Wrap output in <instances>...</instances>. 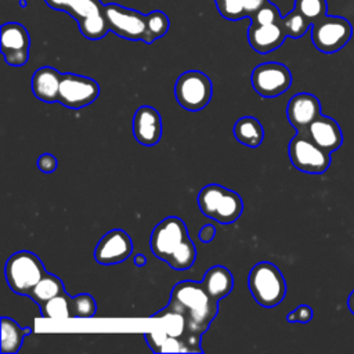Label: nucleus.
<instances>
[{
    "label": "nucleus",
    "instance_id": "1",
    "mask_svg": "<svg viewBox=\"0 0 354 354\" xmlns=\"http://www.w3.org/2000/svg\"><path fill=\"white\" fill-rule=\"evenodd\" d=\"M169 304L185 317L189 333L196 337L206 332L218 310V300L206 293L202 282L194 281H183L174 285Z\"/></svg>",
    "mask_w": 354,
    "mask_h": 354
},
{
    "label": "nucleus",
    "instance_id": "2",
    "mask_svg": "<svg viewBox=\"0 0 354 354\" xmlns=\"http://www.w3.org/2000/svg\"><path fill=\"white\" fill-rule=\"evenodd\" d=\"M201 212L220 224H231L238 220L243 210L241 196L218 184L203 187L198 195Z\"/></svg>",
    "mask_w": 354,
    "mask_h": 354
},
{
    "label": "nucleus",
    "instance_id": "3",
    "mask_svg": "<svg viewBox=\"0 0 354 354\" xmlns=\"http://www.w3.org/2000/svg\"><path fill=\"white\" fill-rule=\"evenodd\" d=\"M249 289L253 299L263 307L278 306L286 293V283L277 266L268 261L257 263L249 272Z\"/></svg>",
    "mask_w": 354,
    "mask_h": 354
},
{
    "label": "nucleus",
    "instance_id": "4",
    "mask_svg": "<svg viewBox=\"0 0 354 354\" xmlns=\"http://www.w3.org/2000/svg\"><path fill=\"white\" fill-rule=\"evenodd\" d=\"M4 274L12 292L28 296L33 286L46 274V270L35 253L21 250L8 257L4 266Z\"/></svg>",
    "mask_w": 354,
    "mask_h": 354
},
{
    "label": "nucleus",
    "instance_id": "5",
    "mask_svg": "<svg viewBox=\"0 0 354 354\" xmlns=\"http://www.w3.org/2000/svg\"><path fill=\"white\" fill-rule=\"evenodd\" d=\"M213 94L210 79L199 71H188L178 76L174 84V97L187 111L198 112L203 109Z\"/></svg>",
    "mask_w": 354,
    "mask_h": 354
},
{
    "label": "nucleus",
    "instance_id": "6",
    "mask_svg": "<svg viewBox=\"0 0 354 354\" xmlns=\"http://www.w3.org/2000/svg\"><path fill=\"white\" fill-rule=\"evenodd\" d=\"M353 36L351 24L336 15H325L311 25V40L317 50L332 54L342 50Z\"/></svg>",
    "mask_w": 354,
    "mask_h": 354
},
{
    "label": "nucleus",
    "instance_id": "7",
    "mask_svg": "<svg viewBox=\"0 0 354 354\" xmlns=\"http://www.w3.org/2000/svg\"><path fill=\"white\" fill-rule=\"evenodd\" d=\"M289 158L297 170L310 174H321L330 166V152L318 147L303 131H297L290 140Z\"/></svg>",
    "mask_w": 354,
    "mask_h": 354
},
{
    "label": "nucleus",
    "instance_id": "8",
    "mask_svg": "<svg viewBox=\"0 0 354 354\" xmlns=\"http://www.w3.org/2000/svg\"><path fill=\"white\" fill-rule=\"evenodd\" d=\"M104 10L111 32L127 40H145L147 15L116 3L105 4Z\"/></svg>",
    "mask_w": 354,
    "mask_h": 354
},
{
    "label": "nucleus",
    "instance_id": "9",
    "mask_svg": "<svg viewBox=\"0 0 354 354\" xmlns=\"http://www.w3.org/2000/svg\"><path fill=\"white\" fill-rule=\"evenodd\" d=\"M250 83L259 95L272 98L281 95L290 87L292 73L283 64L266 62L252 71Z\"/></svg>",
    "mask_w": 354,
    "mask_h": 354
},
{
    "label": "nucleus",
    "instance_id": "10",
    "mask_svg": "<svg viewBox=\"0 0 354 354\" xmlns=\"http://www.w3.org/2000/svg\"><path fill=\"white\" fill-rule=\"evenodd\" d=\"M188 239L189 236L184 221L180 217L170 216L153 228L151 235V250L156 257L167 261Z\"/></svg>",
    "mask_w": 354,
    "mask_h": 354
},
{
    "label": "nucleus",
    "instance_id": "11",
    "mask_svg": "<svg viewBox=\"0 0 354 354\" xmlns=\"http://www.w3.org/2000/svg\"><path fill=\"white\" fill-rule=\"evenodd\" d=\"M98 94L100 86L95 80L82 75L65 73L61 77L58 102L68 108L77 109L94 102Z\"/></svg>",
    "mask_w": 354,
    "mask_h": 354
},
{
    "label": "nucleus",
    "instance_id": "12",
    "mask_svg": "<svg viewBox=\"0 0 354 354\" xmlns=\"http://www.w3.org/2000/svg\"><path fill=\"white\" fill-rule=\"evenodd\" d=\"M1 53L11 66H22L29 57V33L26 28L18 22H8L1 26Z\"/></svg>",
    "mask_w": 354,
    "mask_h": 354
},
{
    "label": "nucleus",
    "instance_id": "13",
    "mask_svg": "<svg viewBox=\"0 0 354 354\" xmlns=\"http://www.w3.org/2000/svg\"><path fill=\"white\" fill-rule=\"evenodd\" d=\"M131 252L133 243L130 236L123 230H112L100 239L94 250V257L97 263L111 266L124 261Z\"/></svg>",
    "mask_w": 354,
    "mask_h": 354
},
{
    "label": "nucleus",
    "instance_id": "14",
    "mask_svg": "<svg viewBox=\"0 0 354 354\" xmlns=\"http://www.w3.org/2000/svg\"><path fill=\"white\" fill-rule=\"evenodd\" d=\"M321 115L319 100L310 93L295 94L286 106V116L296 131H304Z\"/></svg>",
    "mask_w": 354,
    "mask_h": 354
},
{
    "label": "nucleus",
    "instance_id": "15",
    "mask_svg": "<svg viewBox=\"0 0 354 354\" xmlns=\"http://www.w3.org/2000/svg\"><path fill=\"white\" fill-rule=\"evenodd\" d=\"M133 134L141 145H156L162 136V120L159 112L148 105L140 106L133 118Z\"/></svg>",
    "mask_w": 354,
    "mask_h": 354
},
{
    "label": "nucleus",
    "instance_id": "16",
    "mask_svg": "<svg viewBox=\"0 0 354 354\" xmlns=\"http://www.w3.org/2000/svg\"><path fill=\"white\" fill-rule=\"evenodd\" d=\"M303 133H306L318 147L326 152H333L343 144V133L337 122L322 113L315 118Z\"/></svg>",
    "mask_w": 354,
    "mask_h": 354
},
{
    "label": "nucleus",
    "instance_id": "17",
    "mask_svg": "<svg viewBox=\"0 0 354 354\" xmlns=\"http://www.w3.org/2000/svg\"><path fill=\"white\" fill-rule=\"evenodd\" d=\"M285 37L286 33L281 21L268 25L250 24L248 30V40L250 47L260 54H267L277 50L285 41Z\"/></svg>",
    "mask_w": 354,
    "mask_h": 354
},
{
    "label": "nucleus",
    "instance_id": "18",
    "mask_svg": "<svg viewBox=\"0 0 354 354\" xmlns=\"http://www.w3.org/2000/svg\"><path fill=\"white\" fill-rule=\"evenodd\" d=\"M61 77L62 75L51 66L39 68L33 73L30 80V87L33 94L43 102L58 101Z\"/></svg>",
    "mask_w": 354,
    "mask_h": 354
},
{
    "label": "nucleus",
    "instance_id": "19",
    "mask_svg": "<svg viewBox=\"0 0 354 354\" xmlns=\"http://www.w3.org/2000/svg\"><path fill=\"white\" fill-rule=\"evenodd\" d=\"M202 286L210 297L221 300L232 290L234 277L225 267L213 266L205 272Z\"/></svg>",
    "mask_w": 354,
    "mask_h": 354
},
{
    "label": "nucleus",
    "instance_id": "20",
    "mask_svg": "<svg viewBox=\"0 0 354 354\" xmlns=\"http://www.w3.org/2000/svg\"><path fill=\"white\" fill-rule=\"evenodd\" d=\"M46 3L51 8L68 12L77 22L102 11L105 6L100 0H46Z\"/></svg>",
    "mask_w": 354,
    "mask_h": 354
},
{
    "label": "nucleus",
    "instance_id": "21",
    "mask_svg": "<svg viewBox=\"0 0 354 354\" xmlns=\"http://www.w3.org/2000/svg\"><path fill=\"white\" fill-rule=\"evenodd\" d=\"M234 136L241 144L250 148H256L263 141L264 130L256 118L243 116L236 120L234 126Z\"/></svg>",
    "mask_w": 354,
    "mask_h": 354
},
{
    "label": "nucleus",
    "instance_id": "22",
    "mask_svg": "<svg viewBox=\"0 0 354 354\" xmlns=\"http://www.w3.org/2000/svg\"><path fill=\"white\" fill-rule=\"evenodd\" d=\"M32 332V328H21L14 319L1 318V353L14 354L19 350L24 337Z\"/></svg>",
    "mask_w": 354,
    "mask_h": 354
},
{
    "label": "nucleus",
    "instance_id": "23",
    "mask_svg": "<svg viewBox=\"0 0 354 354\" xmlns=\"http://www.w3.org/2000/svg\"><path fill=\"white\" fill-rule=\"evenodd\" d=\"M62 292H65L62 281H61L58 277H55V275H53V274H50V272L46 271V274H44V275L40 278V281L33 286V289L29 292L28 296H29L35 303H37L39 306H41L43 303H46L47 300L53 299L54 296L61 295Z\"/></svg>",
    "mask_w": 354,
    "mask_h": 354
},
{
    "label": "nucleus",
    "instance_id": "24",
    "mask_svg": "<svg viewBox=\"0 0 354 354\" xmlns=\"http://www.w3.org/2000/svg\"><path fill=\"white\" fill-rule=\"evenodd\" d=\"M72 296L66 292H62L58 296L47 300L40 306L41 317L50 319H68L73 318V308H72Z\"/></svg>",
    "mask_w": 354,
    "mask_h": 354
},
{
    "label": "nucleus",
    "instance_id": "25",
    "mask_svg": "<svg viewBox=\"0 0 354 354\" xmlns=\"http://www.w3.org/2000/svg\"><path fill=\"white\" fill-rule=\"evenodd\" d=\"M149 347L156 353H170V351H191L189 344L178 337L169 336L163 332H152L145 335Z\"/></svg>",
    "mask_w": 354,
    "mask_h": 354
},
{
    "label": "nucleus",
    "instance_id": "26",
    "mask_svg": "<svg viewBox=\"0 0 354 354\" xmlns=\"http://www.w3.org/2000/svg\"><path fill=\"white\" fill-rule=\"evenodd\" d=\"M77 24H79V29H80L82 35L90 40L102 39L109 32V25H108L106 17H105V10L87 17Z\"/></svg>",
    "mask_w": 354,
    "mask_h": 354
},
{
    "label": "nucleus",
    "instance_id": "27",
    "mask_svg": "<svg viewBox=\"0 0 354 354\" xmlns=\"http://www.w3.org/2000/svg\"><path fill=\"white\" fill-rule=\"evenodd\" d=\"M281 24L282 28L286 33V36L293 37V39H299L310 28H311V22L296 8H293L290 12H288L285 17L281 18Z\"/></svg>",
    "mask_w": 354,
    "mask_h": 354
},
{
    "label": "nucleus",
    "instance_id": "28",
    "mask_svg": "<svg viewBox=\"0 0 354 354\" xmlns=\"http://www.w3.org/2000/svg\"><path fill=\"white\" fill-rule=\"evenodd\" d=\"M169 18L163 11H151L149 14H147V36L144 41L149 44L156 39L162 37L169 30Z\"/></svg>",
    "mask_w": 354,
    "mask_h": 354
},
{
    "label": "nucleus",
    "instance_id": "29",
    "mask_svg": "<svg viewBox=\"0 0 354 354\" xmlns=\"http://www.w3.org/2000/svg\"><path fill=\"white\" fill-rule=\"evenodd\" d=\"M295 8L314 24L326 15L328 3L326 0H295Z\"/></svg>",
    "mask_w": 354,
    "mask_h": 354
},
{
    "label": "nucleus",
    "instance_id": "30",
    "mask_svg": "<svg viewBox=\"0 0 354 354\" xmlns=\"http://www.w3.org/2000/svg\"><path fill=\"white\" fill-rule=\"evenodd\" d=\"M73 318H91L95 314V300L88 293H80L72 299Z\"/></svg>",
    "mask_w": 354,
    "mask_h": 354
},
{
    "label": "nucleus",
    "instance_id": "31",
    "mask_svg": "<svg viewBox=\"0 0 354 354\" xmlns=\"http://www.w3.org/2000/svg\"><path fill=\"white\" fill-rule=\"evenodd\" d=\"M214 3L218 12L225 19L236 21L246 17L243 0H214Z\"/></svg>",
    "mask_w": 354,
    "mask_h": 354
},
{
    "label": "nucleus",
    "instance_id": "32",
    "mask_svg": "<svg viewBox=\"0 0 354 354\" xmlns=\"http://www.w3.org/2000/svg\"><path fill=\"white\" fill-rule=\"evenodd\" d=\"M252 24L256 25H268V24H275L281 21V14L279 10L277 8V6H274L272 3H267L264 4L261 8H259L257 11H254L250 17Z\"/></svg>",
    "mask_w": 354,
    "mask_h": 354
},
{
    "label": "nucleus",
    "instance_id": "33",
    "mask_svg": "<svg viewBox=\"0 0 354 354\" xmlns=\"http://www.w3.org/2000/svg\"><path fill=\"white\" fill-rule=\"evenodd\" d=\"M313 318V308L307 304H300L296 307L292 313L286 315L288 322H300V324H307Z\"/></svg>",
    "mask_w": 354,
    "mask_h": 354
},
{
    "label": "nucleus",
    "instance_id": "34",
    "mask_svg": "<svg viewBox=\"0 0 354 354\" xmlns=\"http://www.w3.org/2000/svg\"><path fill=\"white\" fill-rule=\"evenodd\" d=\"M57 166H58V162H57V159L51 153H43L37 159V167L43 173H51V171H54L57 169Z\"/></svg>",
    "mask_w": 354,
    "mask_h": 354
},
{
    "label": "nucleus",
    "instance_id": "35",
    "mask_svg": "<svg viewBox=\"0 0 354 354\" xmlns=\"http://www.w3.org/2000/svg\"><path fill=\"white\" fill-rule=\"evenodd\" d=\"M267 3H268V0H243V7H245L246 17L249 18L254 11H257L259 8H261Z\"/></svg>",
    "mask_w": 354,
    "mask_h": 354
},
{
    "label": "nucleus",
    "instance_id": "36",
    "mask_svg": "<svg viewBox=\"0 0 354 354\" xmlns=\"http://www.w3.org/2000/svg\"><path fill=\"white\" fill-rule=\"evenodd\" d=\"M214 235H216V228H214V225H212V224L203 225V227L201 228V231H199V239H201L202 242H210V241L214 238Z\"/></svg>",
    "mask_w": 354,
    "mask_h": 354
},
{
    "label": "nucleus",
    "instance_id": "37",
    "mask_svg": "<svg viewBox=\"0 0 354 354\" xmlns=\"http://www.w3.org/2000/svg\"><path fill=\"white\" fill-rule=\"evenodd\" d=\"M134 263H136L137 267H142V266L147 264V257L142 256V254H137V256L134 257Z\"/></svg>",
    "mask_w": 354,
    "mask_h": 354
},
{
    "label": "nucleus",
    "instance_id": "38",
    "mask_svg": "<svg viewBox=\"0 0 354 354\" xmlns=\"http://www.w3.org/2000/svg\"><path fill=\"white\" fill-rule=\"evenodd\" d=\"M347 307H348V310L354 314V290L350 293V296H348V299H347Z\"/></svg>",
    "mask_w": 354,
    "mask_h": 354
}]
</instances>
